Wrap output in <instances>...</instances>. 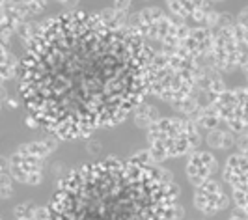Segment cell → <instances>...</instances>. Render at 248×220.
Segmentation results:
<instances>
[{
    "label": "cell",
    "instance_id": "1",
    "mask_svg": "<svg viewBox=\"0 0 248 220\" xmlns=\"http://www.w3.org/2000/svg\"><path fill=\"white\" fill-rule=\"evenodd\" d=\"M21 65L28 114L58 138L114 127L149 95V49L131 25L65 12L39 25Z\"/></svg>",
    "mask_w": 248,
    "mask_h": 220
},
{
    "label": "cell",
    "instance_id": "2",
    "mask_svg": "<svg viewBox=\"0 0 248 220\" xmlns=\"http://www.w3.org/2000/svg\"><path fill=\"white\" fill-rule=\"evenodd\" d=\"M177 196L172 173L144 151L73 170L58 185L47 220H181Z\"/></svg>",
    "mask_w": 248,
    "mask_h": 220
},
{
    "label": "cell",
    "instance_id": "3",
    "mask_svg": "<svg viewBox=\"0 0 248 220\" xmlns=\"http://www.w3.org/2000/svg\"><path fill=\"white\" fill-rule=\"evenodd\" d=\"M198 67L200 62L179 50H149V94L174 107L194 92Z\"/></svg>",
    "mask_w": 248,
    "mask_h": 220
},
{
    "label": "cell",
    "instance_id": "4",
    "mask_svg": "<svg viewBox=\"0 0 248 220\" xmlns=\"http://www.w3.org/2000/svg\"><path fill=\"white\" fill-rule=\"evenodd\" d=\"M148 155L155 164L194 153L202 144V131L192 120L181 116H161L146 131Z\"/></svg>",
    "mask_w": 248,
    "mask_h": 220
},
{
    "label": "cell",
    "instance_id": "5",
    "mask_svg": "<svg viewBox=\"0 0 248 220\" xmlns=\"http://www.w3.org/2000/svg\"><path fill=\"white\" fill-rule=\"evenodd\" d=\"M56 146H58L56 140L47 138V140L26 142V144L17 147L12 153V157H8V164H10L13 179L23 185L37 187L45 179L47 162H49V157L56 149Z\"/></svg>",
    "mask_w": 248,
    "mask_h": 220
},
{
    "label": "cell",
    "instance_id": "6",
    "mask_svg": "<svg viewBox=\"0 0 248 220\" xmlns=\"http://www.w3.org/2000/svg\"><path fill=\"white\" fill-rule=\"evenodd\" d=\"M207 63H211L218 73L243 69L248 63V50L243 47L241 39L237 36L235 25L213 32Z\"/></svg>",
    "mask_w": 248,
    "mask_h": 220
},
{
    "label": "cell",
    "instance_id": "7",
    "mask_svg": "<svg viewBox=\"0 0 248 220\" xmlns=\"http://www.w3.org/2000/svg\"><path fill=\"white\" fill-rule=\"evenodd\" d=\"M211 107L230 133L241 135L248 131V86H237L232 90L226 88Z\"/></svg>",
    "mask_w": 248,
    "mask_h": 220
},
{
    "label": "cell",
    "instance_id": "8",
    "mask_svg": "<svg viewBox=\"0 0 248 220\" xmlns=\"http://www.w3.org/2000/svg\"><path fill=\"white\" fill-rule=\"evenodd\" d=\"M224 181L232 189V198L237 211L248 215V159L233 153L226 159L222 170Z\"/></svg>",
    "mask_w": 248,
    "mask_h": 220
},
{
    "label": "cell",
    "instance_id": "9",
    "mask_svg": "<svg viewBox=\"0 0 248 220\" xmlns=\"http://www.w3.org/2000/svg\"><path fill=\"white\" fill-rule=\"evenodd\" d=\"M192 204L198 209L202 215L213 217L218 215L220 211L230 205V198L226 194L224 187L220 181L209 179L205 183L194 187V194H192Z\"/></svg>",
    "mask_w": 248,
    "mask_h": 220
},
{
    "label": "cell",
    "instance_id": "10",
    "mask_svg": "<svg viewBox=\"0 0 248 220\" xmlns=\"http://www.w3.org/2000/svg\"><path fill=\"white\" fill-rule=\"evenodd\" d=\"M224 90H226V82L222 79V73H218L211 63L202 62L196 75V86H194V94L200 97V101L203 105H211Z\"/></svg>",
    "mask_w": 248,
    "mask_h": 220
},
{
    "label": "cell",
    "instance_id": "11",
    "mask_svg": "<svg viewBox=\"0 0 248 220\" xmlns=\"http://www.w3.org/2000/svg\"><path fill=\"white\" fill-rule=\"evenodd\" d=\"M185 172L186 179L190 181V185L198 187V185L213 179V175L218 172V160H217V157L213 155L211 151L196 149L194 153L188 155L185 164Z\"/></svg>",
    "mask_w": 248,
    "mask_h": 220
},
{
    "label": "cell",
    "instance_id": "12",
    "mask_svg": "<svg viewBox=\"0 0 248 220\" xmlns=\"http://www.w3.org/2000/svg\"><path fill=\"white\" fill-rule=\"evenodd\" d=\"M213 32L203 26H190L186 28L183 41H181V52L196 62H207L209 50H211Z\"/></svg>",
    "mask_w": 248,
    "mask_h": 220
},
{
    "label": "cell",
    "instance_id": "13",
    "mask_svg": "<svg viewBox=\"0 0 248 220\" xmlns=\"http://www.w3.org/2000/svg\"><path fill=\"white\" fill-rule=\"evenodd\" d=\"M166 8L175 19L183 23L190 21L196 26H203V28H207L213 12H215L213 2H170Z\"/></svg>",
    "mask_w": 248,
    "mask_h": 220
},
{
    "label": "cell",
    "instance_id": "14",
    "mask_svg": "<svg viewBox=\"0 0 248 220\" xmlns=\"http://www.w3.org/2000/svg\"><path fill=\"white\" fill-rule=\"evenodd\" d=\"M17 71H19L17 56L8 49V43L0 41V86L17 77Z\"/></svg>",
    "mask_w": 248,
    "mask_h": 220
},
{
    "label": "cell",
    "instance_id": "15",
    "mask_svg": "<svg viewBox=\"0 0 248 220\" xmlns=\"http://www.w3.org/2000/svg\"><path fill=\"white\" fill-rule=\"evenodd\" d=\"M131 116H133V120H135V125H137V127L148 131L149 127L161 118V112H159L157 107H153V105H149V103L144 101V103H140L137 109L133 110Z\"/></svg>",
    "mask_w": 248,
    "mask_h": 220
},
{
    "label": "cell",
    "instance_id": "16",
    "mask_svg": "<svg viewBox=\"0 0 248 220\" xmlns=\"http://www.w3.org/2000/svg\"><path fill=\"white\" fill-rule=\"evenodd\" d=\"M237 136L233 133H230L228 129H213L205 135V144L211 149H230L235 146Z\"/></svg>",
    "mask_w": 248,
    "mask_h": 220
},
{
    "label": "cell",
    "instance_id": "17",
    "mask_svg": "<svg viewBox=\"0 0 248 220\" xmlns=\"http://www.w3.org/2000/svg\"><path fill=\"white\" fill-rule=\"evenodd\" d=\"M192 122L198 125L200 131L203 129V131H207V133L213 131V129H218V127H220V120H218V116H217V112H215V109H213L211 105L202 107Z\"/></svg>",
    "mask_w": 248,
    "mask_h": 220
},
{
    "label": "cell",
    "instance_id": "18",
    "mask_svg": "<svg viewBox=\"0 0 248 220\" xmlns=\"http://www.w3.org/2000/svg\"><path fill=\"white\" fill-rule=\"evenodd\" d=\"M13 190H15V179L10 172L8 159L0 157V198H4V200L12 198Z\"/></svg>",
    "mask_w": 248,
    "mask_h": 220
},
{
    "label": "cell",
    "instance_id": "19",
    "mask_svg": "<svg viewBox=\"0 0 248 220\" xmlns=\"http://www.w3.org/2000/svg\"><path fill=\"white\" fill-rule=\"evenodd\" d=\"M235 30H237L239 39H241V43H243V47L248 50V6L247 8H243L241 12L237 13Z\"/></svg>",
    "mask_w": 248,
    "mask_h": 220
},
{
    "label": "cell",
    "instance_id": "20",
    "mask_svg": "<svg viewBox=\"0 0 248 220\" xmlns=\"http://www.w3.org/2000/svg\"><path fill=\"white\" fill-rule=\"evenodd\" d=\"M235 146L239 149V155L247 157L248 159V131L247 133H241V135L235 138Z\"/></svg>",
    "mask_w": 248,
    "mask_h": 220
},
{
    "label": "cell",
    "instance_id": "21",
    "mask_svg": "<svg viewBox=\"0 0 248 220\" xmlns=\"http://www.w3.org/2000/svg\"><path fill=\"white\" fill-rule=\"evenodd\" d=\"M230 220H248V215H243L241 211H237L235 209V213L230 217Z\"/></svg>",
    "mask_w": 248,
    "mask_h": 220
},
{
    "label": "cell",
    "instance_id": "22",
    "mask_svg": "<svg viewBox=\"0 0 248 220\" xmlns=\"http://www.w3.org/2000/svg\"><path fill=\"white\" fill-rule=\"evenodd\" d=\"M243 73H245V77H247V82H248V63L245 65V67H243ZM247 86H248V84H247Z\"/></svg>",
    "mask_w": 248,
    "mask_h": 220
},
{
    "label": "cell",
    "instance_id": "23",
    "mask_svg": "<svg viewBox=\"0 0 248 220\" xmlns=\"http://www.w3.org/2000/svg\"><path fill=\"white\" fill-rule=\"evenodd\" d=\"M2 107H4V103H0V116H2Z\"/></svg>",
    "mask_w": 248,
    "mask_h": 220
},
{
    "label": "cell",
    "instance_id": "24",
    "mask_svg": "<svg viewBox=\"0 0 248 220\" xmlns=\"http://www.w3.org/2000/svg\"><path fill=\"white\" fill-rule=\"evenodd\" d=\"M15 220H28V219H15Z\"/></svg>",
    "mask_w": 248,
    "mask_h": 220
}]
</instances>
